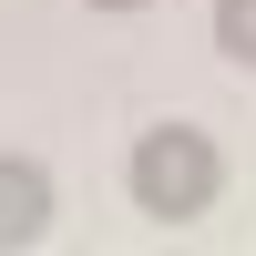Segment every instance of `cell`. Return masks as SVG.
Returning a JSON list of instances; mask_svg holds the SVG:
<instances>
[{
  "label": "cell",
  "mask_w": 256,
  "mask_h": 256,
  "mask_svg": "<svg viewBox=\"0 0 256 256\" xmlns=\"http://www.w3.org/2000/svg\"><path fill=\"white\" fill-rule=\"evenodd\" d=\"M216 52L256 72V0H216Z\"/></svg>",
  "instance_id": "obj_3"
},
{
  "label": "cell",
  "mask_w": 256,
  "mask_h": 256,
  "mask_svg": "<svg viewBox=\"0 0 256 256\" xmlns=\"http://www.w3.org/2000/svg\"><path fill=\"white\" fill-rule=\"evenodd\" d=\"M92 10H144V0H92Z\"/></svg>",
  "instance_id": "obj_4"
},
{
  "label": "cell",
  "mask_w": 256,
  "mask_h": 256,
  "mask_svg": "<svg viewBox=\"0 0 256 256\" xmlns=\"http://www.w3.org/2000/svg\"><path fill=\"white\" fill-rule=\"evenodd\" d=\"M41 236H52V174L31 154H0V256L41 246Z\"/></svg>",
  "instance_id": "obj_2"
},
{
  "label": "cell",
  "mask_w": 256,
  "mask_h": 256,
  "mask_svg": "<svg viewBox=\"0 0 256 256\" xmlns=\"http://www.w3.org/2000/svg\"><path fill=\"white\" fill-rule=\"evenodd\" d=\"M123 184H134V205L154 226H195L205 205L226 195V154H216V134H195V123H154V134L134 144V164H123Z\"/></svg>",
  "instance_id": "obj_1"
}]
</instances>
